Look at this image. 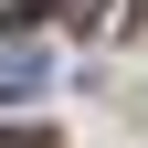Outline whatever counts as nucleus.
Wrapping results in <instances>:
<instances>
[{
	"label": "nucleus",
	"mask_w": 148,
	"mask_h": 148,
	"mask_svg": "<svg viewBox=\"0 0 148 148\" xmlns=\"http://www.w3.org/2000/svg\"><path fill=\"white\" fill-rule=\"evenodd\" d=\"M64 11H74V21H95V11H106V0H64Z\"/></svg>",
	"instance_id": "7ed1b4c3"
},
{
	"label": "nucleus",
	"mask_w": 148,
	"mask_h": 148,
	"mask_svg": "<svg viewBox=\"0 0 148 148\" xmlns=\"http://www.w3.org/2000/svg\"><path fill=\"white\" fill-rule=\"evenodd\" d=\"M32 11H42V0H0V32H21V21H32Z\"/></svg>",
	"instance_id": "f03ea898"
},
{
	"label": "nucleus",
	"mask_w": 148,
	"mask_h": 148,
	"mask_svg": "<svg viewBox=\"0 0 148 148\" xmlns=\"http://www.w3.org/2000/svg\"><path fill=\"white\" fill-rule=\"evenodd\" d=\"M0 148H53V138H0Z\"/></svg>",
	"instance_id": "20e7f679"
},
{
	"label": "nucleus",
	"mask_w": 148,
	"mask_h": 148,
	"mask_svg": "<svg viewBox=\"0 0 148 148\" xmlns=\"http://www.w3.org/2000/svg\"><path fill=\"white\" fill-rule=\"evenodd\" d=\"M42 85H53V53L42 42H0V106H32Z\"/></svg>",
	"instance_id": "f257e3e1"
}]
</instances>
